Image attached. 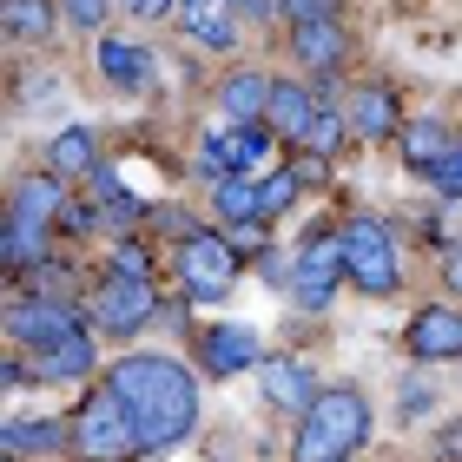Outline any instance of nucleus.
Segmentation results:
<instances>
[{
  "mask_svg": "<svg viewBox=\"0 0 462 462\" xmlns=\"http://www.w3.org/2000/svg\"><path fill=\"white\" fill-rule=\"evenodd\" d=\"M179 27H185V40L231 47V14H225V0H179Z\"/></svg>",
  "mask_w": 462,
  "mask_h": 462,
  "instance_id": "aec40b11",
  "label": "nucleus"
},
{
  "mask_svg": "<svg viewBox=\"0 0 462 462\" xmlns=\"http://www.w3.org/2000/svg\"><path fill=\"white\" fill-rule=\"evenodd\" d=\"M93 165H99V145H93L87 125H67V133L47 145V172H53V179H79V172L93 179Z\"/></svg>",
  "mask_w": 462,
  "mask_h": 462,
  "instance_id": "f3484780",
  "label": "nucleus"
},
{
  "mask_svg": "<svg viewBox=\"0 0 462 462\" xmlns=\"http://www.w3.org/2000/svg\"><path fill=\"white\" fill-rule=\"evenodd\" d=\"M179 271H185V284H192V298L218 304L231 291V278H238V251L225 245V231H192V238L179 245Z\"/></svg>",
  "mask_w": 462,
  "mask_h": 462,
  "instance_id": "39448f33",
  "label": "nucleus"
},
{
  "mask_svg": "<svg viewBox=\"0 0 462 462\" xmlns=\"http://www.w3.org/2000/svg\"><path fill=\"white\" fill-rule=\"evenodd\" d=\"M60 225H67V231H93V212H87V205H67V218H60Z\"/></svg>",
  "mask_w": 462,
  "mask_h": 462,
  "instance_id": "c9c22d12",
  "label": "nucleus"
},
{
  "mask_svg": "<svg viewBox=\"0 0 462 462\" xmlns=\"http://www.w3.org/2000/svg\"><path fill=\"white\" fill-rule=\"evenodd\" d=\"M60 436H67V430H60L53 416H27V423H7V449H14V456H27V449H53Z\"/></svg>",
  "mask_w": 462,
  "mask_h": 462,
  "instance_id": "393cba45",
  "label": "nucleus"
},
{
  "mask_svg": "<svg viewBox=\"0 0 462 462\" xmlns=\"http://www.w3.org/2000/svg\"><path fill=\"white\" fill-rule=\"evenodd\" d=\"M218 212H225L231 225L264 218V192H258V179H225V185H218Z\"/></svg>",
  "mask_w": 462,
  "mask_h": 462,
  "instance_id": "4be33fe9",
  "label": "nucleus"
},
{
  "mask_svg": "<svg viewBox=\"0 0 462 462\" xmlns=\"http://www.w3.org/2000/svg\"><path fill=\"white\" fill-rule=\"evenodd\" d=\"M423 179L436 185V192H449V199H462V145H449V152H443V165H430Z\"/></svg>",
  "mask_w": 462,
  "mask_h": 462,
  "instance_id": "bb28decb",
  "label": "nucleus"
},
{
  "mask_svg": "<svg viewBox=\"0 0 462 462\" xmlns=\"http://www.w3.org/2000/svg\"><path fill=\"white\" fill-rule=\"evenodd\" d=\"M364 436H370V403L356 390H324L318 403H310L291 456H298V462H344Z\"/></svg>",
  "mask_w": 462,
  "mask_h": 462,
  "instance_id": "f03ea898",
  "label": "nucleus"
},
{
  "mask_svg": "<svg viewBox=\"0 0 462 462\" xmlns=\"http://www.w3.org/2000/svg\"><path fill=\"white\" fill-rule=\"evenodd\" d=\"M258 383H264V396H271L278 410H298V416H310V403L324 396L298 356H264V364H258Z\"/></svg>",
  "mask_w": 462,
  "mask_h": 462,
  "instance_id": "9d476101",
  "label": "nucleus"
},
{
  "mask_svg": "<svg viewBox=\"0 0 462 462\" xmlns=\"http://www.w3.org/2000/svg\"><path fill=\"white\" fill-rule=\"evenodd\" d=\"M125 14H139V20H159V14H179V0H119Z\"/></svg>",
  "mask_w": 462,
  "mask_h": 462,
  "instance_id": "72a5a7b5",
  "label": "nucleus"
},
{
  "mask_svg": "<svg viewBox=\"0 0 462 462\" xmlns=\"http://www.w3.org/2000/svg\"><path fill=\"white\" fill-rule=\"evenodd\" d=\"M139 218H145V205H139V199H125V192H113V199H106V225H119V231H125V225H139Z\"/></svg>",
  "mask_w": 462,
  "mask_h": 462,
  "instance_id": "c756f323",
  "label": "nucleus"
},
{
  "mask_svg": "<svg viewBox=\"0 0 462 462\" xmlns=\"http://www.w3.org/2000/svg\"><path fill=\"white\" fill-rule=\"evenodd\" d=\"M7 33L14 40H47L53 33V7L47 0H14L7 7Z\"/></svg>",
  "mask_w": 462,
  "mask_h": 462,
  "instance_id": "b1692460",
  "label": "nucleus"
},
{
  "mask_svg": "<svg viewBox=\"0 0 462 462\" xmlns=\"http://www.w3.org/2000/svg\"><path fill=\"white\" fill-rule=\"evenodd\" d=\"M443 278H449V291H456V298H462V251H456V258H449V271H443Z\"/></svg>",
  "mask_w": 462,
  "mask_h": 462,
  "instance_id": "e433bc0d",
  "label": "nucleus"
},
{
  "mask_svg": "<svg viewBox=\"0 0 462 462\" xmlns=\"http://www.w3.org/2000/svg\"><path fill=\"white\" fill-rule=\"evenodd\" d=\"M73 449L87 456V462H133L145 443H139L133 410H125L113 390H99V396H87L79 416H73Z\"/></svg>",
  "mask_w": 462,
  "mask_h": 462,
  "instance_id": "7ed1b4c3",
  "label": "nucleus"
},
{
  "mask_svg": "<svg viewBox=\"0 0 462 462\" xmlns=\"http://www.w3.org/2000/svg\"><path fill=\"white\" fill-rule=\"evenodd\" d=\"M318 99H310L304 87H291V79H278V87H271V113H264V125H271V133H284V139H310V125H318Z\"/></svg>",
  "mask_w": 462,
  "mask_h": 462,
  "instance_id": "4468645a",
  "label": "nucleus"
},
{
  "mask_svg": "<svg viewBox=\"0 0 462 462\" xmlns=\"http://www.w3.org/2000/svg\"><path fill=\"white\" fill-rule=\"evenodd\" d=\"M152 310H159V291L139 284V278H106L99 298H93V318H99V330H113V337H133L139 324H152Z\"/></svg>",
  "mask_w": 462,
  "mask_h": 462,
  "instance_id": "6e6552de",
  "label": "nucleus"
},
{
  "mask_svg": "<svg viewBox=\"0 0 462 462\" xmlns=\"http://www.w3.org/2000/svg\"><path fill=\"white\" fill-rule=\"evenodd\" d=\"M33 364H40V376H47V383H79V376L93 370V337H87V330H73L67 344L40 350Z\"/></svg>",
  "mask_w": 462,
  "mask_h": 462,
  "instance_id": "a211bd4d",
  "label": "nucleus"
},
{
  "mask_svg": "<svg viewBox=\"0 0 462 462\" xmlns=\"http://www.w3.org/2000/svg\"><path fill=\"white\" fill-rule=\"evenodd\" d=\"M113 278H139V284H145V251H139V245H119V251H113Z\"/></svg>",
  "mask_w": 462,
  "mask_h": 462,
  "instance_id": "2f4dec72",
  "label": "nucleus"
},
{
  "mask_svg": "<svg viewBox=\"0 0 462 462\" xmlns=\"http://www.w3.org/2000/svg\"><path fill=\"white\" fill-rule=\"evenodd\" d=\"M337 278H350L344 271V238H304L298 251V271H291V298H298L304 310H324L330 304V291H337Z\"/></svg>",
  "mask_w": 462,
  "mask_h": 462,
  "instance_id": "423d86ee",
  "label": "nucleus"
},
{
  "mask_svg": "<svg viewBox=\"0 0 462 462\" xmlns=\"http://www.w3.org/2000/svg\"><path fill=\"white\" fill-rule=\"evenodd\" d=\"M344 139V125H337V113H318V125H310V139H304V159H324L330 145Z\"/></svg>",
  "mask_w": 462,
  "mask_h": 462,
  "instance_id": "cd10ccee",
  "label": "nucleus"
},
{
  "mask_svg": "<svg viewBox=\"0 0 462 462\" xmlns=\"http://www.w3.org/2000/svg\"><path fill=\"white\" fill-rule=\"evenodd\" d=\"M73 330H87V324H79L60 298H20V304L7 310V337H14L20 350H33V356L53 350V344H67Z\"/></svg>",
  "mask_w": 462,
  "mask_h": 462,
  "instance_id": "0eeeda50",
  "label": "nucleus"
},
{
  "mask_svg": "<svg viewBox=\"0 0 462 462\" xmlns=\"http://www.w3.org/2000/svg\"><path fill=\"white\" fill-rule=\"evenodd\" d=\"M350 133L356 139H390L396 133V93L390 87H364L350 106Z\"/></svg>",
  "mask_w": 462,
  "mask_h": 462,
  "instance_id": "6ab92c4d",
  "label": "nucleus"
},
{
  "mask_svg": "<svg viewBox=\"0 0 462 462\" xmlns=\"http://www.w3.org/2000/svg\"><path fill=\"white\" fill-rule=\"evenodd\" d=\"M14 218H20V225H40V231H47L53 218H67V192H60V179H53V172L20 179V185H14Z\"/></svg>",
  "mask_w": 462,
  "mask_h": 462,
  "instance_id": "2eb2a0df",
  "label": "nucleus"
},
{
  "mask_svg": "<svg viewBox=\"0 0 462 462\" xmlns=\"http://www.w3.org/2000/svg\"><path fill=\"white\" fill-rule=\"evenodd\" d=\"M443 449H449V456H456V449H462V416H456V423H449V430H443Z\"/></svg>",
  "mask_w": 462,
  "mask_h": 462,
  "instance_id": "4c0bfd02",
  "label": "nucleus"
},
{
  "mask_svg": "<svg viewBox=\"0 0 462 462\" xmlns=\"http://www.w3.org/2000/svg\"><path fill=\"white\" fill-rule=\"evenodd\" d=\"M60 7H67L73 27H99V20L113 14V0H60Z\"/></svg>",
  "mask_w": 462,
  "mask_h": 462,
  "instance_id": "c85d7f7f",
  "label": "nucleus"
},
{
  "mask_svg": "<svg viewBox=\"0 0 462 462\" xmlns=\"http://www.w3.org/2000/svg\"><path fill=\"white\" fill-rule=\"evenodd\" d=\"M99 73H106L113 87L139 93L145 79H152V53H145V47H133V40H99Z\"/></svg>",
  "mask_w": 462,
  "mask_h": 462,
  "instance_id": "dca6fc26",
  "label": "nucleus"
},
{
  "mask_svg": "<svg viewBox=\"0 0 462 462\" xmlns=\"http://www.w3.org/2000/svg\"><path fill=\"white\" fill-rule=\"evenodd\" d=\"M106 390L133 410L145 449L179 443V436L192 430V416H199V390H192V376H185L179 356H145V350L139 356H119Z\"/></svg>",
  "mask_w": 462,
  "mask_h": 462,
  "instance_id": "f257e3e1",
  "label": "nucleus"
},
{
  "mask_svg": "<svg viewBox=\"0 0 462 462\" xmlns=\"http://www.w3.org/2000/svg\"><path fill=\"white\" fill-rule=\"evenodd\" d=\"M291 47H298V60H310L318 73H337L350 60V33L337 20H298V27H291Z\"/></svg>",
  "mask_w": 462,
  "mask_h": 462,
  "instance_id": "f8f14e48",
  "label": "nucleus"
},
{
  "mask_svg": "<svg viewBox=\"0 0 462 462\" xmlns=\"http://www.w3.org/2000/svg\"><path fill=\"white\" fill-rule=\"evenodd\" d=\"M271 87H278V79H264V73H231L225 87H218V113H225L231 125H264Z\"/></svg>",
  "mask_w": 462,
  "mask_h": 462,
  "instance_id": "ddd939ff",
  "label": "nucleus"
},
{
  "mask_svg": "<svg viewBox=\"0 0 462 462\" xmlns=\"http://www.w3.org/2000/svg\"><path fill=\"white\" fill-rule=\"evenodd\" d=\"M258 278H264V284H291V271H284L278 251H258Z\"/></svg>",
  "mask_w": 462,
  "mask_h": 462,
  "instance_id": "f704fd0d",
  "label": "nucleus"
},
{
  "mask_svg": "<svg viewBox=\"0 0 462 462\" xmlns=\"http://www.w3.org/2000/svg\"><path fill=\"white\" fill-rule=\"evenodd\" d=\"M449 133H443V125H410V133H403V159L416 165V172H430V165H443V152H449Z\"/></svg>",
  "mask_w": 462,
  "mask_h": 462,
  "instance_id": "5701e85b",
  "label": "nucleus"
},
{
  "mask_svg": "<svg viewBox=\"0 0 462 462\" xmlns=\"http://www.w3.org/2000/svg\"><path fill=\"white\" fill-rule=\"evenodd\" d=\"M298 172H271L264 185H258V192H264V218H278V212H291V199H298Z\"/></svg>",
  "mask_w": 462,
  "mask_h": 462,
  "instance_id": "a878e982",
  "label": "nucleus"
},
{
  "mask_svg": "<svg viewBox=\"0 0 462 462\" xmlns=\"http://www.w3.org/2000/svg\"><path fill=\"white\" fill-rule=\"evenodd\" d=\"M251 364H264V350L245 324H205V376H238Z\"/></svg>",
  "mask_w": 462,
  "mask_h": 462,
  "instance_id": "9b49d317",
  "label": "nucleus"
},
{
  "mask_svg": "<svg viewBox=\"0 0 462 462\" xmlns=\"http://www.w3.org/2000/svg\"><path fill=\"white\" fill-rule=\"evenodd\" d=\"M225 245H231V251H264V218H251V225H231V231H225Z\"/></svg>",
  "mask_w": 462,
  "mask_h": 462,
  "instance_id": "7c9ffc66",
  "label": "nucleus"
},
{
  "mask_svg": "<svg viewBox=\"0 0 462 462\" xmlns=\"http://www.w3.org/2000/svg\"><path fill=\"white\" fill-rule=\"evenodd\" d=\"M337 238H344V271H350V284L364 291V298H390V291H396V245H390L383 218H350Z\"/></svg>",
  "mask_w": 462,
  "mask_h": 462,
  "instance_id": "20e7f679",
  "label": "nucleus"
},
{
  "mask_svg": "<svg viewBox=\"0 0 462 462\" xmlns=\"http://www.w3.org/2000/svg\"><path fill=\"white\" fill-rule=\"evenodd\" d=\"M298 20H337V0H284Z\"/></svg>",
  "mask_w": 462,
  "mask_h": 462,
  "instance_id": "473e14b6",
  "label": "nucleus"
},
{
  "mask_svg": "<svg viewBox=\"0 0 462 462\" xmlns=\"http://www.w3.org/2000/svg\"><path fill=\"white\" fill-rule=\"evenodd\" d=\"M410 356H423V364H449V356H462V310L449 304H430L410 318Z\"/></svg>",
  "mask_w": 462,
  "mask_h": 462,
  "instance_id": "1a4fd4ad",
  "label": "nucleus"
},
{
  "mask_svg": "<svg viewBox=\"0 0 462 462\" xmlns=\"http://www.w3.org/2000/svg\"><path fill=\"white\" fill-rule=\"evenodd\" d=\"M225 7H251V0H225Z\"/></svg>",
  "mask_w": 462,
  "mask_h": 462,
  "instance_id": "58836bf2",
  "label": "nucleus"
},
{
  "mask_svg": "<svg viewBox=\"0 0 462 462\" xmlns=\"http://www.w3.org/2000/svg\"><path fill=\"white\" fill-rule=\"evenodd\" d=\"M0 258H7V271H40V264H47V231L7 218V231H0Z\"/></svg>",
  "mask_w": 462,
  "mask_h": 462,
  "instance_id": "412c9836",
  "label": "nucleus"
}]
</instances>
